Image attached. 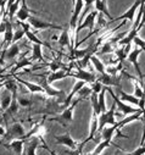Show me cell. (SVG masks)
Wrapping results in <instances>:
<instances>
[{"label": "cell", "instance_id": "obj_1", "mask_svg": "<svg viewBox=\"0 0 145 155\" xmlns=\"http://www.w3.org/2000/svg\"><path fill=\"white\" fill-rule=\"evenodd\" d=\"M116 104L114 103L112 106L108 109L107 111L102 112L99 115V127H98V132H100L104 127L106 126H114L116 124Z\"/></svg>", "mask_w": 145, "mask_h": 155}, {"label": "cell", "instance_id": "obj_2", "mask_svg": "<svg viewBox=\"0 0 145 155\" xmlns=\"http://www.w3.org/2000/svg\"><path fill=\"white\" fill-rule=\"evenodd\" d=\"M37 77H40V82H39V86L44 89V93L47 95H49L50 98H59V104H62L63 100H65V93L62 91H57V89H54L53 87H50V84L48 83L47 78L44 74H38Z\"/></svg>", "mask_w": 145, "mask_h": 155}, {"label": "cell", "instance_id": "obj_3", "mask_svg": "<svg viewBox=\"0 0 145 155\" xmlns=\"http://www.w3.org/2000/svg\"><path fill=\"white\" fill-rule=\"evenodd\" d=\"M82 100H83L82 98L75 100L73 103H72V105H69V106H67L66 109H63L62 114L60 115V117H57V119H51V121H57V122L62 124L63 126H66L68 122H72V121H73V111H75V107H76V106L78 105V103L82 101Z\"/></svg>", "mask_w": 145, "mask_h": 155}, {"label": "cell", "instance_id": "obj_4", "mask_svg": "<svg viewBox=\"0 0 145 155\" xmlns=\"http://www.w3.org/2000/svg\"><path fill=\"white\" fill-rule=\"evenodd\" d=\"M121 78H122V74L104 73V74L96 76V81L100 82L105 87H117V88H121Z\"/></svg>", "mask_w": 145, "mask_h": 155}, {"label": "cell", "instance_id": "obj_5", "mask_svg": "<svg viewBox=\"0 0 145 155\" xmlns=\"http://www.w3.org/2000/svg\"><path fill=\"white\" fill-rule=\"evenodd\" d=\"M28 23L35 29V31H43V29H63V26H59V25H54L50 22H47L42 18H37V17H33L32 15L28 17Z\"/></svg>", "mask_w": 145, "mask_h": 155}, {"label": "cell", "instance_id": "obj_6", "mask_svg": "<svg viewBox=\"0 0 145 155\" xmlns=\"http://www.w3.org/2000/svg\"><path fill=\"white\" fill-rule=\"evenodd\" d=\"M106 91L110 93L111 98L114 99V103L117 105V109H118L123 115H129V114H133V112H137L138 110H140V109H134V107H132L130 105H128L127 103L122 101V100L115 94V92L111 89V87H106Z\"/></svg>", "mask_w": 145, "mask_h": 155}, {"label": "cell", "instance_id": "obj_7", "mask_svg": "<svg viewBox=\"0 0 145 155\" xmlns=\"http://www.w3.org/2000/svg\"><path fill=\"white\" fill-rule=\"evenodd\" d=\"M75 68L77 70V72H69V77H75V78H77L78 81H84L85 83H93L96 81V76L94 73L88 72L84 68L78 67L77 64H76Z\"/></svg>", "mask_w": 145, "mask_h": 155}, {"label": "cell", "instance_id": "obj_8", "mask_svg": "<svg viewBox=\"0 0 145 155\" xmlns=\"http://www.w3.org/2000/svg\"><path fill=\"white\" fill-rule=\"evenodd\" d=\"M24 134H26V130H24L23 125H22L21 122H15V124L10 127V130L5 133L4 138L10 142V140H12V139H20V138H22Z\"/></svg>", "mask_w": 145, "mask_h": 155}, {"label": "cell", "instance_id": "obj_9", "mask_svg": "<svg viewBox=\"0 0 145 155\" xmlns=\"http://www.w3.org/2000/svg\"><path fill=\"white\" fill-rule=\"evenodd\" d=\"M55 142H56V144H61V145L68 147V149H71V150H76L79 147L78 142H76L73 138L71 137L69 132H66V133H63L61 136H55Z\"/></svg>", "mask_w": 145, "mask_h": 155}, {"label": "cell", "instance_id": "obj_10", "mask_svg": "<svg viewBox=\"0 0 145 155\" xmlns=\"http://www.w3.org/2000/svg\"><path fill=\"white\" fill-rule=\"evenodd\" d=\"M98 11L96 10H93V11H90L85 17H84V20L77 26V29H76V32H77V34L82 31V29H84V28H89L90 31H94V25H95V18H96V16H98Z\"/></svg>", "mask_w": 145, "mask_h": 155}, {"label": "cell", "instance_id": "obj_11", "mask_svg": "<svg viewBox=\"0 0 145 155\" xmlns=\"http://www.w3.org/2000/svg\"><path fill=\"white\" fill-rule=\"evenodd\" d=\"M26 142H28V140L20 138V139H12V140H10L9 143H2V144L5 145V148L11 149V150L15 153V155H22L23 147H24V143H26Z\"/></svg>", "mask_w": 145, "mask_h": 155}, {"label": "cell", "instance_id": "obj_12", "mask_svg": "<svg viewBox=\"0 0 145 155\" xmlns=\"http://www.w3.org/2000/svg\"><path fill=\"white\" fill-rule=\"evenodd\" d=\"M141 2L143 0H137V2L124 12V14H122L121 16H118V17H116V18H114L111 22H114V21H118V20H128V21H130V22H134V16H135V12H137V9H139V6H140V4H141Z\"/></svg>", "mask_w": 145, "mask_h": 155}, {"label": "cell", "instance_id": "obj_13", "mask_svg": "<svg viewBox=\"0 0 145 155\" xmlns=\"http://www.w3.org/2000/svg\"><path fill=\"white\" fill-rule=\"evenodd\" d=\"M44 76H45L48 83L51 84L56 81L65 80L66 77H69V71H68V68L67 70H59V71H55V72H51V73H44Z\"/></svg>", "mask_w": 145, "mask_h": 155}, {"label": "cell", "instance_id": "obj_14", "mask_svg": "<svg viewBox=\"0 0 145 155\" xmlns=\"http://www.w3.org/2000/svg\"><path fill=\"white\" fill-rule=\"evenodd\" d=\"M141 51H143V50L139 48V49H134L133 51H130V53L128 54V60H129L130 64L134 65V68H135V71H137V73H138V76H139L140 83H143V73H141V70H140L139 64H138V58H139V55L141 54Z\"/></svg>", "mask_w": 145, "mask_h": 155}, {"label": "cell", "instance_id": "obj_15", "mask_svg": "<svg viewBox=\"0 0 145 155\" xmlns=\"http://www.w3.org/2000/svg\"><path fill=\"white\" fill-rule=\"evenodd\" d=\"M32 12H33V14H38V11H33V10H31V9L27 6L26 0H21V8H20V9L17 10V12H16L17 20L26 22V21L28 20V17L31 16Z\"/></svg>", "mask_w": 145, "mask_h": 155}, {"label": "cell", "instance_id": "obj_16", "mask_svg": "<svg viewBox=\"0 0 145 155\" xmlns=\"http://www.w3.org/2000/svg\"><path fill=\"white\" fill-rule=\"evenodd\" d=\"M27 53H28V50L24 51V53L17 59L16 64L14 65V67H12V70H11V72H10V76H11V74H15L18 70H21V68H23V67H27V66H32V65H33V61H31L28 58H26Z\"/></svg>", "mask_w": 145, "mask_h": 155}, {"label": "cell", "instance_id": "obj_17", "mask_svg": "<svg viewBox=\"0 0 145 155\" xmlns=\"http://www.w3.org/2000/svg\"><path fill=\"white\" fill-rule=\"evenodd\" d=\"M116 132H117V136H118V137H121V138H128L127 134L121 133L120 131L116 130L115 126H111V127H104V128L101 130V137H102V140H111V139L114 138V136L116 134Z\"/></svg>", "mask_w": 145, "mask_h": 155}, {"label": "cell", "instance_id": "obj_18", "mask_svg": "<svg viewBox=\"0 0 145 155\" xmlns=\"http://www.w3.org/2000/svg\"><path fill=\"white\" fill-rule=\"evenodd\" d=\"M15 80H16V82H17L18 84H21V86L26 87V88H27V91H28L29 93H32V94H34V93H44V89H43L39 84L27 82V81H24V80L20 78V77H17V76H15Z\"/></svg>", "mask_w": 145, "mask_h": 155}, {"label": "cell", "instance_id": "obj_19", "mask_svg": "<svg viewBox=\"0 0 145 155\" xmlns=\"http://www.w3.org/2000/svg\"><path fill=\"white\" fill-rule=\"evenodd\" d=\"M12 38H14V28H12L11 21L8 18L6 29H5V33H4V42H3L4 49H8V48L12 44Z\"/></svg>", "mask_w": 145, "mask_h": 155}, {"label": "cell", "instance_id": "obj_20", "mask_svg": "<svg viewBox=\"0 0 145 155\" xmlns=\"http://www.w3.org/2000/svg\"><path fill=\"white\" fill-rule=\"evenodd\" d=\"M29 60L31 61H40V62H43L44 66H47L48 62L45 61V59H44V56L42 54V45L33 44V47H32V56H31Z\"/></svg>", "mask_w": 145, "mask_h": 155}, {"label": "cell", "instance_id": "obj_21", "mask_svg": "<svg viewBox=\"0 0 145 155\" xmlns=\"http://www.w3.org/2000/svg\"><path fill=\"white\" fill-rule=\"evenodd\" d=\"M32 29V28H31ZM31 29H27V31H24V33H26V37L28 38V41L29 42H32L33 44H39V45H42V47H47V48H49V50H51V51H54L53 50V48L50 47V44L49 43H45V42H43V41H40L39 38L35 35Z\"/></svg>", "mask_w": 145, "mask_h": 155}, {"label": "cell", "instance_id": "obj_22", "mask_svg": "<svg viewBox=\"0 0 145 155\" xmlns=\"http://www.w3.org/2000/svg\"><path fill=\"white\" fill-rule=\"evenodd\" d=\"M40 139L37 137V136H34L32 137L29 140H28V147H27V155H35V151H37V149L42 145L40 144Z\"/></svg>", "mask_w": 145, "mask_h": 155}, {"label": "cell", "instance_id": "obj_23", "mask_svg": "<svg viewBox=\"0 0 145 155\" xmlns=\"http://www.w3.org/2000/svg\"><path fill=\"white\" fill-rule=\"evenodd\" d=\"M116 92L118 93V98L124 101V103H130L133 105H138L139 104V99L134 95H130V94H127L126 92H123L121 88H116Z\"/></svg>", "mask_w": 145, "mask_h": 155}, {"label": "cell", "instance_id": "obj_24", "mask_svg": "<svg viewBox=\"0 0 145 155\" xmlns=\"http://www.w3.org/2000/svg\"><path fill=\"white\" fill-rule=\"evenodd\" d=\"M0 95H2V98H0V106H2L3 111H5L9 107V105L11 104V101H12V94L6 88H4L3 93Z\"/></svg>", "mask_w": 145, "mask_h": 155}, {"label": "cell", "instance_id": "obj_25", "mask_svg": "<svg viewBox=\"0 0 145 155\" xmlns=\"http://www.w3.org/2000/svg\"><path fill=\"white\" fill-rule=\"evenodd\" d=\"M59 45L61 48H65V47H68L69 48V51L73 50V48L71 47V42H69V34H68V29H62L61 34L59 35Z\"/></svg>", "mask_w": 145, "mask_h": 155}, {"label": "cell", "instance_id": "obj_26", "mask_svg": "<svg viewBox=\"0 0 145 155\" xmlns=\"http://www.w3.org/2000/svg\"><path fill=\"white\" fill-rule=\"evenodd\" d=\"M18 109H20V105L17 101V95H12V101L9 105V107L4 111V116H10V117L11 116H15L18 112Z\"/></svg>", "mask_w": 145, "mask_h": 155}, {"label": "cell", "instance_id": "obj_27", "mask_svg": "<svg viewBox=\"0 0 145 155\" xmlns=\"http://www.w3.org/2000/svg\"><path fill=\"white\" fill-rule=\"evenodd\" d=\"M47 66L50 68L51 72H55V71H59V70H67L66 66L61 62V58L60 56L59 58H54V60L50 61V62H48Z\"/></svg>", "mask_w": 145, "mask_h": 155}, {"label": "cell", "instance_id": "obj_28", "mask_svg": "<svg viewBox=\"0 0 145 155\" xmlns=\"http://www.w3.org/2000/svg\"><path fill=\"white\" fill-rule=\"evenodd\" d=\"M90 61H92V64H93L94 68L98 71V73H99V74H104V73H106V71H105V65H104V64H102V61L96 56V54H95V55H93V56L90 58Z\"/></svg>", "mask_w": 145, "mask_h": 155}, {"label": "cell", "instance_id": "obj_29", "mask_svg": "<svg viewBox=\"0 0 145 155\" xmlns=\"http://www.w3.org/2000/svg\"><path fill=\"white\" fill-rule=\"evenodd\" d=\"M18 83L16 82V80H6L4 82V88H6L12 95H17V91H18Z\"/></svg>", "mask_w": 145, "mask_h": 155}, {"label": "cell", "instance_id": "obj_30", "mask_svg": "<svg viewBox=\"0 0 145 155\" xmlns=\"http://www.w3.org/2000/svg\"><path fill=\"white\" fill-rule=\"evenodd\" d=\"M105 94H106V87H102L101 92L98 94V104H99V107H100L101 114L105 112V111H107L106 101H105Z\"/></svg>", "mask_w": 145, "mask_h": 155}, {"label": "cell", "instance_id": "obj_31", "mask_svg": "<svg viewBox=\"0 0 145 155\" xmlns=\"http://www.w3.org/2000/svg\"><path fill=\"white\" fill-rule=\"evenodd\" d=\"M75 9H73V12H72V16L71 17H75L78 20L83 8H84V0H75Z\"/></svg>", "mask_w": 145, "mask_h": 155}, {"label": "cell", "instance_id": "obj_32", "mask_svg": "<svg viewBox=\"0 0 145 155\" xmlns=\"http://www.w3.org/2000/svg\"><path fill=\"white\" fill-rule=\"evenodd\" d=\"M94 3H95V0H84V6H85V10L83 11V14H82L81 18L78 20V22H79V23L84 20V17L89 14V11H90V10H93V5H94Z\"/></svg>", "mask_w": 145, "mask_h": 155}, {"label": "cell", "instance_id": "obj_33", "mask_svg": "<svg viewBox=\"0 0 145 155\" xmlns=\"http://www.w3.org/2000/svg\"><path fill=\"white\" fill-rule=\"evenodd\" d=\"M20 2H21V0H16V2H15L8 10H6V12H8V17H9L10 21L14 18V16H15L16 12H17V10L20 9Z\"/></svg>", "mask_w": 145, "mask_h": 155}, {"label": "cell", "instance_id": "obj_34", "mask_svg": "<svg viewBox=\"0 0 145 155\" xmlns=\"http://www.w3.org/2000/svg\"><path fill=\"white\" fill-rule=\"evenodd\" d=\"M92 93H93V92H92L90 87H87V84H85V86H84V87H83V88L77 93V98L79 97V98H82V99L84 100V99H87Z\"/></svg>", "mask_w": 145, "mask_h": 155}, {"label": "cell", "instance_id": "obj_35", "mask_svg": "<svg viewBox=\"0 0 145 155\" xmlns=\"http://www.w3.org/2000/svg\"><path fill=\"white\" fill-rule=\"evenodd\" d=\"M18 101V105L22 106V107H29L32 106V99L31 98H26V97H20L17 99Z\"/></svg>", "mask_w": 145, "mask_h": 155}, {"label": "cell", "instance_id": "obj_36", "mask_svg": "<svg viewBox=\"0 0 145 155\" xmlns=\"http://www.w3.org/2000/svg\"><path fill=\"white\" fill-rule=\"evenodd\" d=\"M26 35V33H24V31L21 28V29H17L16 32H14V38H12V43H17V42H20L22 38Z\"/></svg>", "mask_w": 145, "mask_h": 155}, {"label": "cell", "instance_id": "obj_37", "mask_svg": "<svg viewBox=\"0 0 145 155\" xmlns=\"http://www.w3.org/2000/svg\"><path fill=\"white\" fill-rule=\"evenodd\" d=\"M89 87H90V89H92V92H93V93L99 94V93L101 92V89H102V87H104V86H102L100 82L95 81V82H93V83H89Z\"/></svg>", "mask_w": 145, "mask_h": 155}, {"label": "cell", "instance_id": "obj_38", "mask_svg": "<svg viewBox=\"0 0 145 155\" xmlns=\"http://www.w3.org/2000/svg\"><path fill=\"white\" fill-rule=\"evenodd\" d=\"M133 43H134L137 47H139L143 51H145V41H143L140 37H138V35H137V37L134 38V39H133Z\"/></svg>", "mask_w": 145, "mask_h": 155}, {"label": "cell", "instance_id": "obj_39", "mask_svg": "<svg viewBox=\"0 0 145 155\" xmlns=\"http://www.w3.org/2000/svg\"><path fill=\"white\" fill-rule=\"evenodd\" d=\"M129 155H145V144L139 145V148H137L134 151L129 153Z\"/></svg>", "mask_w": 145, "mask_h": 155}, {"label": "cell", "instance_id": "obj_40", "mask_svg": "<svg viewBox=\"0 0 145 155\" xmlns=\"http://www.w3.org/2000/svg\"><path fill=\"white\" fill-rule=\"evenodd\" d=\"M115 155H129V153H124L123 149H121V148L117 145V150L115 151Z\"/></svg>", "mask_w": 145, "mask_h": 155}, {"label": "cell", "instance_id": "obj_41", "mask_svg": "<svg viewBox=\"0 0 145 155\" xmlns=\"http://www.w3.org/2000/svg\"><path fill=\"white\" fill-rule=\"evenodd\" d=\"M42 148H44L45 150H48V151L50 153V155H57V154H56V153H55L54 150H50V149H49V148L47 147V143H44V144H42Z\"/></svg>", "mask_w": 145, "mask_h": 155}, {"label": "cell", "instance_id": "obj_42", "mask_svg": "<svg viewBox=\"0 0 145 155\" xmlns=\"http://www.w3.org/2000/svg\"><path fill=\"white\" fill-rule=\"evenodd\" d=\"M144 144H145V125H144V130H143V137H141L140 145H144Z\"/></svg>", "mask_w": 145, "mask_h": 155}, {"label": "cell", "instance_id": "obj_43", "mask_svg": "<svg viewBox=\"0 0 145 155\" xmlns=\"http://www.w3.org/2000/svg\"><path fill=\"white\" fill-rule=\"evenodd\" d=\"M57 39H59L57 35H53V37H51V41H57Z\"/></svg>", "mask_w": 145, "mask_h": 155}, {"label": "cell", "instance_id": "obj_44", "mask_svg": "<svg viewBox=\"0 0 145 155\" xmlns=\"http://www.w3.org/2000/svg\"><path fill=\"white\" fill-rule=\"evenodd\" d=\"M102 2H104V3H106V0H102Z\"/></svg>", "mask_w": 145, "mask_h": 155}]
</instances>
